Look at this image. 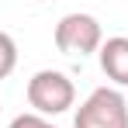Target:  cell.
I'll list each match as a JSON object with an SVG mask.
<instances>
[{
	"label": "cell",
	"mask_w": 128,
	"mask_h": 128,
	"mask_svg": "<svg viewBox=\"0 0 128 128\" xmlns=\"http://www.w3.org/2000/svg\"><path fill=\"white\" fill-rule=\"evenodd\" d=\"M28 104L35 107V114H42V118L66 114L69 107L76 104V86L59 69H38L28 80Z\"/></svg>",
	"instance_id": "1"
},
{
	"label": "cell",
	"mask_w": 128,
	"mask_h": 128,
	"mask_svg": "<svg viewBox=\"0 0 128 128\" xmlns=\"http://www.w3.org/2000/svg\"><path fill=\"white\" fill-rule=\"evenodd\" d=\"M52 38H56V48H59L62 56H80V59H83V56L100 52L104 28H100V21H97L94 14L73 10V14H62V18H59Z\"/></svg>",
	"instance_id": "2"
},
{
	"label": "cell",
	"mask_w": 128,
	"mask_h": 128,
	"mask_svg": "<svg viewBox=\"0 0 128 128\" xmlns=\"http://www.w3.org/2000/svg\"><path fill=\"white\" fill-rule=\"evenodd\" d=\"M73 128H128V100L118 86H97L76 107Z\"/></svg>",
	"instance_id": "3"
},
{
	"label": "cell",
	"mask_w": 128,
	"mask_h": 128,
	"mask_svg": "<svg viewBox=\"0 0 128 128\" xmlns=\"http://www.w3.org/2000/svg\"><path fill=\"white\" fill-rule=\"evenodd\" d=\"M97 59H100L104 76H107L114 86H128V38H125V35L104 38L100 52H97Z\"/></svg>",
	"instance_id": "4"
},
{
	"label": "cell",
	"mask_w": 128,
	"mask_h": 128,
	"mask_svg": "<svg viewBox=\"0 0 128 128\" xmlns=\"http://www.w3.org/2000/svg\"><path fill=\"white\" fill-rule=\"evenodd\" d=\"M14 66H18V42L7 31H0V80H7Z\"/></svg>",
	"instance_id": "5"
},
{
	"label": "cell",
	"mask_w": 128,
	"mask_h": 128,
	"mask_svg": "<svg viewBox=\"0 0 128 128\" xmlns=\"http://www.w3.org/2000/svg\"><path fill=\"white\" fill-rule=\"evenodd\" d=\"M7 128H56V125H52L48 118H42V114H35V111H31V114H18Z\"/></svg>",
	"instance_id": "6"
}]
</instances>
